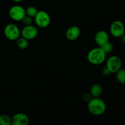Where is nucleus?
I'll list each match as a JSON object with an SVG mask.
<instances>
[{
  "instance_id": "obj_15",
  "label": "nucleus",
  "mask_w": 125,
  "mask_h": 125,
  "mask_svg": "<svg viewBox=\"0 0 125 125\" xmlns=\"http://www.w3.org/2000/svg\"><path fill=\"white\" fill-rule=\"evenodd\" d=\"M25 11L26 15L29 16V17H32V18H34L38 12L37 9L34 6H28V7L25 9Z\"/></svg>"
},
{
  "instance_id": "obj_18",
  "label": "nucleus",
  "mask_w": 125,
  "mask_h": 125,
  "mask_svg": "<svg viewBox=\"0 0 125 125\" xmlns=\"http://www.w3.org/2000/svg\"><path fill=\"white\" fill-rule=\"evenodd\" d=\"M32 18H32V17H29V16L26 15L24 17V18H23V20H21V21L24 26L31 25V24H32V22H33Z\"/></svg>"
},
{
  "instance_id": "obj_12",
  "label": "nucleus",
  "mask_w": 125,
  "mask_h": 125,
  "mask_svg": "<svg viewBox=\"0 0 125 125\" xmlns=\"http://www.w3.org/2000/svg\"><path fill=\"white\" fill-rule=\"evenodd\" d=\"M90 94L93 98H98L103 93V88L100 84H95L92 85L90 89Z\"/></svg>"
},
{
  "instance_id": "obj_5",
  "label": "nucleus",
  "mask_w": 125,
  "mask_h": 125,
  "mask_svg": "<svg viewBox=\"0 0 125 125\" xmlns=\"http://www.w3.org/2000/svg\"><path fill=\"white\" fill-rule=\"evenodd\" d=\"M4 34L5 37L9 40H16L20 35H21V32L19 28L16 24L13 23H10L7 24L4 29Z\"/></svg>"
},
{
  "instance_id": "obj_2",
  "label": "nucleus",
  "mask_w": 125,
  "mask_h": 125,
  "mask_svg": "<svg viewBox=\"0 0 125 125\" xmlns=\"http://www.w3.org/2000/svg\"><path fill=\"white\" fill-rule=\"evenodd\" d=\"M106 55L101 47L94 48L88 52L87 58L90 63L94 65H99L106 61Z\"/></svg>"
},
{
  "instance_id": "obj_8",
  "label": "nucleus",
  "mask_w": 125,
  "mask_h": 125,
  "mask_svg": "<svg viewBox=\"0 0 125 125\" xmlns=\"http://www.w3.org/2000/svg\"><path fill=\"white\" fill-rule=\"evenodd\" d=\"M38 32L37 28L32 24L24 26L21 31V35L28 40H31L36 38L38 35Z\"/></svg>"
},
{
  "instance_id": "obj_6",
  "label": "nucleus",
  "mask_w": 125,
  "mask_h": 125,
  "mask_svg": "<svg viewBox=\"0 0 125 125\" xmlns=\"http://www.w3.org/2000/svg\"><path fill=\"white\" fill-rule=\"evenodd\" d=\"M9 15L13 20L20 21L26 15L25 9L20 5H15L10 8Z\"/></svg>"
},
{
  "instance_id": "obj_7",
  "label": "nucleus",
  "mask_w": 125,
  "mask_h": 125,
  "mask_svg": "<svg viewBox=\"0 0 125 125\" xmlns=\"http://www.w3.org/2000/svg\"><path fill=\"white\" fill-rule=\"evenodd\" d=\"M109 31L113 37L115 38H120L125 33V24L121 21H114L110 26Z\"/></svg>"
},
{
  "instance_id": "obj_23",
  "label": "nucleus",
  "mask_w": 125,
  "mask_h": 125,
  "mask_svg": "<svg viewBox=\"0 0 125 125\" xmlns=\"http://www.w3.org/2000/svg\"><path fill=\"white\" fill-rule=\"evenodd\" d=\"M74 125V124H68V125Z\"/></svg>"
},
{
  "instance_id": "obj_3",
  "label": "nucleus",
  "mask_w": 125,
  "mask_h": 125,
  "mask_svg": "<svg viewBox=\"0 0 125 125\" xmlns=\"http://www.w3.org/2000/svg\"><path fill=\"white\" fill-rule=\"evenodd\" d=\"M34 22L37 26L45 28L50 25L51 23V17L49 13L45 11L39 10L34 17Z\"/></svg>"
},
{
  "instance_id": "obj_20",
  "label": "nucleus",
  "mask_w": 125,
  "mask_h": 125,
  "mask_svg": "<svg viewBox=\"0 0 125 125\" xmlns=\"http://www.w3.org/2000/svg\"><path fill=\"white\" fill-rule=\"evenodd\" d=\"M102 73L104 76H107V75H109V74L111 73H110L109 71L107 69V68H106V67H105L104 68H103V69Z\"/></svg>"
},
{
  "instance_id": "obj_19",
  "label": "nucleus",
  "mask_w": 125,
  "mask_h": 125,
  "mask_svg": "<svg viewBox=\"0 0 125 125\" xmlns=\"http://www.w3.org/2000/svg\"><path fill=\"white\" fill-rule=\"evenodd\" d=\"M92 96L90 95V93H86V94H84L83 95V100L85 101V102H89L92 98Z\"/></svg>"
},
{
  "instance_id": "obj_9",
  "label": "nucleus",
  "mask_w": 125,
  "mask_h": 125,
  "mask_svg": "<svg viewBox=\"0 0 125 125\" xmlns=\"http://www.w3.org/2000/svg\"><path fill=\"white\" fill-rule=\"evenodd\" d=\"M29 118L26 114L19 112L12 117V125H28Z\"/></svg>"
},
{
  "instance_id": "obj_16",
  "label": "nucleus",
  "mask_w": 125,
  "mask_h": 125,
  "mask_svg": "<svg viewBox=\"0 0 125 125\" xmlns=\"http://www.w3.org/2000/svg\"><path fill=\"white\" fill-rule=\"evenodd\" d=\"M0 125H12V118L6 114L0 115Z\"/></svg>"
},
{
  "instance_id": "obj_11",
  "label": "nucleus",
  "mask_w": 125,
  "mask_h": 125,
  "mask_svg": "<svg viewBox=\"0 0 125 125\" xmlns=\"http://www.w3.org/2000/svg\"><path fill=\"white\" fill-rule=\"evenodd\" d=\"M81 34V30L77 26H72L67 29L65 32V37L68 40L74 41L79 38Z\"/></svg>"
},
{
  "instance_id": "obj_24",
  "label": "nucleus",
  "mask_w": 125,
  "mask_h": 125,
  "mask_svg": "<svg viewBox=\"0 0 125 125\" xmlns=\"http://www.w3.org/2000/svg\"><path fill=\"white\" fill-rule=\"evenodd\" d=\"M47 1H52V0H47Z\"/></svg>"
},
{
  "instance_id": "obj_4",
  "label": "nucleus",
  "mask_w": 125,
  "mask_h": 125,
  "mask_svg": "<svg viewBox=\"0 0 125 125\" xmlns=\"http://www.w3.org/2000/svg\"><path fill=\"white\" fill-rule=\"evenodd\" d=\"M122 62L117 56H111L106 61V67L111 73H116L122 68Z\"/></svg>"
},
{
  "instance_id": "obj_13",
  "label": "nucleus",
  "mask_w": 125,
  "mask_h": 125,
  "mask_svg": "<svg viewBox=\"0 0 125 125\" xmlns=\"http://www.w3.org/2000/svg\"><path fill=\"white\" fill-rule=\"evenodd\" d=\"M16 45L21 50H25L29 46V40L23 37H20L16 40Z\"/></svg>"
},
{
  "instance_id": "obj_1",
  "label": "nucleus",
  "mask_w": 125,
  "mask_h": 125,
  "mask_svg": "<svg viewBox=\"0 0 125 125\" xmlns=\"http://www.w3.org/2000/svg\"><path fill=\"white\" fill-rule=\"evenodd\" d=\"M87 108L89 112L94 115L98 116L103 114L107 109L105 101L98 98H92L87 103Z\"/></svg>"
},
{
  "instance_id": "obj_10",
  "label": "nucleus",
  "mask_w": 125,
  "mask_h": 125,
  "mask_svg": "<svg viewBox=\"0 0 125 125\" xmlns=\"http://www.w3.org/2000/svg\"><path fill=\"white\" fill-rule=\"evenodd\" d=\"M109 41V35L108 33L105 31H99L95 34V42L99 47L102 46Z\"/></svg>"
},
{
  "instance_id": "obj_17",
  "label": "nucleus",
  "mask_w": 125,
  "mask_h": 125,
  "mask_svg": "<svg viewBox=\"0 0 125 125\" xmlns=\"http://www.w3.org/2000/svg\"><path fill=\"white\" fill-rule=\"evenodd\" d=\"M101 49L104 51L105 53L107 54H109L111 52H112L114 50V46L112 45V43L111 42H110L109 41L108 42L106 43L104 45H103L102 46H101Z\"/></svg>"
},
{
  "instance_id": "obj_14",
  "label": "nucleus",
  "mask_w": 125,
  "mask_h": 125,
  "mask_svg": "<svg viewBox=\"0 0 125 125\" xmlns=\"http://www.w3.org/2000/svg\"><path fill=\"white\" fill-rule=\"evenodd\" d=\"M116 78L118 83L122 84H125V69L120 68L116 73Z\"/></svg>"
},
{
  "instance_id": "obj_22",
  "label": "nucleus",
  "mask_w": 125,
  "mask_h": 125,
  "mask_svg": "<svg viewBox=\"0 0 125 125\" xmlns=\"http://www.w3.org/2000/svg\"><path fill=\"white\" fill-rule=\"evenodd\" d=\"M12 1H14L15 2H16V3H20V2H22L23 0H12Z\"/></svg>"
},
{
  "instance_id": "obj_21",
  "label": "nucleus",
  "mask_w": 125,
  "mask_h": 125,
  "mask_svg": "<svg viewBox=\"0 0 125 125\" xmlns=\"http://www.w3.org/2000/svg\"><path fill=\"white\" fill-rule=\"evenodd\" d=\"M120 39H121V41H122V42L125 45V33L123 34V35H122V37H121Z\"/></svg>"
}]
</instances>
